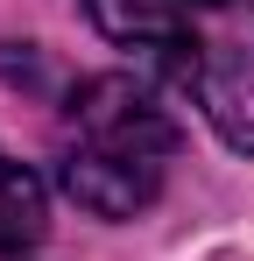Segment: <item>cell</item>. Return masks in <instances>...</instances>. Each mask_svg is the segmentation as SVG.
Listing matches in <instances>:
<instances>
[{
    "label": "cell",
    "mask_w": 254,
    "mask_h": 261,
    "mask_svg": "<svg viewBox=\"0 0 254 261\" xmlns=\"http://www.w3.org/2000/svg\"><path fill=\"white\" fill-rule=\"evenodd\" d=\"M85 14L141 49L226 148L254 155V0H85Z\"/></svg>",
    "instance_id": "obj_1"
},
{
    "label": "cell",
    "mask_w": 254,
    "mask_h": 261,
    "mask_svg": "<svg viewBox=\"0 0 254 261\" xmlns=\"http://www.w3.org/2000/svg\"><path fill=\"white\" fill-rule=\"evenodd\" d=\"M176 163V120L156 106V92L106 71L85 78L64 99L57 120V184L92 219H134L163 198Z\"/></svg>",
    "instance_id": "obj_2"
},
{
    "label": "cell",
    "mask_w": 254,
    "mask_h": 261,
    "mask_svg": "<svg viewBox=\"0 0 254 261\" xmlns=\"http://www.w3.org/2000/svg\"><path fill=\"white\" fill-rule=\"evenodd\" d=\"M42 219H49V205H42L36 170L0 148V254H29L42 240Z\"/></svg>",
    "instance_id": "obj_3"
}]
</instances>
